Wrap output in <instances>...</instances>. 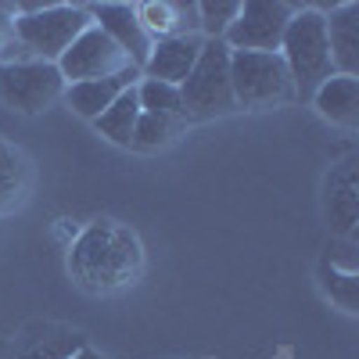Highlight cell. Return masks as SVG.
<instances>
[{
    "instance_id": "obj_1",
    "label": "cell",
    "mask_w": 359,
    "mask_h": 359,
    "mask_svg": "<svg viewBox=\"0 0 359 359\" xmlns=\"http://www.w3.org/2000/svg\"><path fill=\"white\" fill-rule=\"evenodd\" d=\"M65 269L79 291L86 294H115L144 273L140 237L118 219L86 223L69 245Z\"/></svg>"
},
{
    "instance_id": "obj_2",
    "label": "cell",
    "mask_w": 359,
    "mask_h": 359,
    "mask_svg": "<svg viewBox=\"0 0 359 359\" xmlns=\"http://www.w3.org/2000/svg\"><path fill=\"white\" fill-rule=\"evenodd\" d=\"M280 57L287 65L294 97L309 101L316 94V86L323 79L334 76L331 65V47H327V22H323V8L316 4H294V15L284 29L280 40Z\"/></svg>"
},
{
    "instance_id": "obj_3",
    "label": "cell",
    "mask_w": 359,
    "mask_h": 359,
    "mask_svg": "<svg viewBox=\"0 0 359 359\" xmlns=\"http://www.w3.org/2000/svg\"><path fill=\"white\" fill-rule=\"evenodd\" d=\"M94 25L90 8L79 4H40L11 18V40L33 57V62H57L83 29Z\"/></svg>"
},
{
    "instance_id": "obj_4",
    "label": "cell",
    "mask_w": 359,
    "mask_h": 359,
    "mask_svg": "<svg viewBox=\"0 0 359 359\" xmlns=\"http://www.w3.org/2000/svg\"><path fill=\"white\" fill-rule=\"evenodd\" d=\"M184 118H216L237 108L230 86V47L223 40H205L191 76L180 83Z\"/></svg>"
},
{
    "instance_id": "obj_5",
    "label": "cell",
    "mask_w": 359,
    "mask_h": 359,
    "mask_svg": "<svg viewBox=\"0 0 359 359\" xmlns=\"http://www.w3.org/2000/svg\"><path fill=\"white\" fill-rule=\"evenodd\" d=\"M230 86L237 108H277L294 101V86L280 50H230Z\"/></svg>"
},
{
    "instance_id": "obj_6",
    "label": "cell",
    "mask_w": 359,
    "mask_h": 359,
    "mask_svg": "<svg viewBox=\"0 0 359 359\" xmlns=\"http://www.w3.org/2000/svg\"><path fill=\"white\" fill-rule=\"evenodd\" d=\"M65 76L57 72L54 62H15L0 65V104L22 111V115H40L50 104L62 101L65 94Z\"/></svg>"
},
{
    "instance_id": "obj_7",
    "label": "cell",
    "mask_w": 359,
    "mask_h": 359,
    "mask_svg": "<svg viewBox=\"0 0 359 359\" xmlns=\"http://www.w3.org/2000/svg\"><path fill=\"white\" fill-rule=\"evenodd\" d=\"M291 15H294V4H284V0H248V4H241L237 18L230 22L223 43L230 50L277 54Z\"/></svg>"
},
{
    "instance_id": "obj_8",
    "label": "cell",
    "mask_w": 359,
    "mask_h": 359,
    "mask_svg": "<svg viewBox=\"0 0 359 359\" xmlns=\"http://www.w3.org/2000/svg\"><path fill=\"white\" fill-rule=\"evenodd\" d=\"M57 72L65 76V83L72 86V83H90V79H108V76H115V72H126V69H133L130 62H126V54L118 50L97 25H90V29H83V33L76 36V43L57 57Z\"/></svg>"
},
{
    "instance_id": "obj_9",
    "label": "cell",
    "mask_w": 359,
    "mask_h": 359,
    "mask_svg": "<svg viewBox=\"0 0 359 359\" xmlns=\"http://www.w3.org/2000/svg\"><path fill=\"white\" fill-rule=\"evenodd\" d=\"M90 18L101 33L126 54V62L133 69L147 65V54H151L155 40L147 36V29L137 18V4H94L90 8Z\"/></svg>"
},
{
    "instance_id": "obj_10",
    "label": "cell",
    "mask_w": 359,
    "mask_h": 359,
    "mask_svg": "<svg viewBox=\"0 0 359 359\" xmlns=\"http://www.w3.org/2000/svg\"><path fill=\"white\" fill-rule=\"evenodd\" d=\"M323 212L338 237H352L359 223V158L348 155L323 180Z\"/></svg>"
},
{
    "instance_id": "obj_11",
    "label": "cell",
    "mask_w": 359,
    "mask_h": 359,
    "mask_svg": "<svg viewBox=\"0 0 359 359\" xmlns=\"http://www.w3.org/2000/svg\"><path fill=\"white\" fill-rule=\"evenodd\" d=\"M86 348V338L62 323H33L8 345L0 359H72Z\"/></svg>"
},
{
    "instance_id": "obj_12",
    "label": "cell",
    "mask_w": 359,
    "mask_h": 359,
    "mask_svg": "<svg viewBox=\"0 0 359 359\" xmlns=\"http://www.w3.org/2000/svg\"><path fill=\"white\" fill-rule=\"evenodd\" d=\"M201 36L191 33V36H165L151 47V54H147V65L140 69L144 79H158V83H169V86H180L194 62H198V54H201Z\"/></svg>"
},
{
    "instance_id": "obj_13",
    "label": "cell",
    "mask_w": 359,
    "mask_h": 359,
    "mask_svg": "<svg viewBox=\"0 0 359 359\" xmlns=\"http://www.w3.org/2000/svg\"><path fill=\"white\" fill-rule=\"evenodd\" d=\"M327 22V47H331V65L338 76H359V4L345 0L323 11Z\"/></svg>"
},
{
    "instance_id": "obj_14",
    "label": "cell",
    "mask_w": 359,
    "mask_h": 359,
    "mask_svg": "<svg viewBox=\"0 0 359 359\" xmlns=\"http://www.w3.org/2000/svg\"><path fill=\"white\" fill-rule=\"evenodd\" d=\"M137 83H140V69H126V72H115V76H108V79L72 83V86H65L62 101H65L79 118H90V123H94L101 111H108V108L115 104L118 94H126V90L137 86Z\"/></svg>"
},
{
    "instance_id": "obj_15",
    "label": "cell",
    "mask_w": 359,
    "mask_h": 359,
    "mask_svg": "<svg viewBox=\"0 0 359 359\" xmlns=\"http://www.w3.org/2000/svg\"><path fill=\"white\" fill-rule=\"evenodd\" d=\"M313 108L320 111V118L345 130L359 126V76H331L316 86V94L309 97Z\"/></svg>"
},
{
    "instance_id": "obj_16",
    "label": "cell",
    "mask_w": 359,
    "mask_h": 359,
    "mask_svg": "<svg viewBox=\"0 0 359 359\" xmlns=\"http://www.w3.org/2000/svg\"><path fill=\"white\" fill-rule=\"evenodd\" d=\"M137 118H140V101H137V86H130L126 94L115 97V104H111L108 111H101V115L94 118V126H97V133L108 137L111 144L130 147V144H133Z\"/></svg>"
},
{
    "instance_id": "obj_17",
    "label": "cell",
    "mask_w": 359,
    "mask_h": 359,
    "mask_svg": "<svg viewBox=\"0 0 359 359\" xmlns=\"http://www.w3.org/2000/svg\"><path fill=\"white\" fill-rule=\"evenodd\" d=\"M25 187H29V162L15 144L0 137V212L18 205Z\"/></svg>"
},
{
    "instance_id": "obj_18",
    "label": "cell",
    "mask_w": 359,
    "mask_h": 359,
    "mask_svg": "<svg viewBox=\"0 0 359 359\" xmlns=\"http://www.w3.org/2000/svg\"><path fill=\"white\" fill-rule=\"evenodd\" d=\"M137 101H140V111L169 115V118H180V123H184V101H180V86H169V83L144 79V76H140V83H137Z\"/></svg>"
},
{
    "instance_id": "obj_19",
    "label": "cell",
    "mask_w": 359,
    "mask_h": 359,
    "mask_svg": "<svg viewBox=\"0 0 359 359\" xmlns=\"http://www.w3.org/2000/svg\"><path fill=\"white\" fill-rule=\"evenodd\" d=\"M320 284L327 291L331 302H338L348 316L359 313V273H348V269H338L331 262L320 266Z\"/></svg>"
},
{
    "instance_id": "obj_20",
    "label": "cell",
    "mask_w": 359,
    "mask_h": 359,
    "mask_svg": "<svg viewBox=\"0 0 359 359\" xmlns=\"http://www.w3.org/2000/svg\"><path fill=\"white\" fill-rule=\"evenodd\" d=\"M180 126V118H169V115H155V111H140L137 126H133V144L137 151H158V147H165L172 140Z\"/></svg>"
},
{
    "instance_id": "obj_21",
    "label": "cell",
    "mask_w": 359,
    "mask_h": 359,
    "mask_svg": "<svg viewBox=\"0 0 359 359\" xmlns=\"http://www.w3.org/2000/svg\"><path fill=\"white\" fill-rule=\"evenodd\" d=\"M237 0H198V33L201 40H223L230 22L237 18Z\"/></svg>"
},
{
    "instance_id": "obj_22",
    "label": "cell",
    "mask_w": 359,
    "mask_h": 359,
    "mask_svg": "<svg viewBox=\"0 0 359 359\" xmlns=\"http://www.w3.org/2000/svg\"><path fill=\"white\" fill-rule=\"evenodd\" d=\"M11 18H15V8L11 4H0V43H4L8 33H11Z\"/></svg>"
},
{
    "instance_id": "obj_23",
    "label": "cell",
    "mask_w": 359,
    "mask_h": 359,
    "mask_svg": "<svg viewBox=\"0 0 359 359\" xmlns=\"http://www.w3.org/2000/svg\"><path fill=\"white\" fill-rule=\"evenodd\" d=\"M72 359H104V355H97V352H90V348H83V352H76Z\"/></svg>"
}]
</instances>
